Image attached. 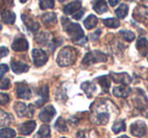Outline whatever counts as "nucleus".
I'll list each match as a JSON object with an SVG mask.
<instances>
[{"mask_svg":"<svg viewBox=\"0 0 148 138\" xmlns=\"http://www.w3.org/2000/svg\"><path fill=\"white\" fill-rule=\"evenodd\" d=\"M1 18L5 23L7 24H13L15 22L16 15L9 9H4L1 11Z\"/></svg>","mask_w":148,"mask_h":138,"instance_id":"17","label":"nucleus"},{"mask_svg":"<svg viewBox=\"0 0 148 138\" xmlns=\"http://www.w3.org/2000/svg\"><path fill=\"white\" fill-rule=\"evenodd\" d=\"M104 24L108 27L111 28H117L119 25H120V22H119L118 19L116 18H106V19L103 20Z\"/></svg>","mask_w":148,"mask_h":138,"instance_id":"33","label":"nucleus"},{"mask_svg":"<svg viewBox=\"0 0 148 138\" xmlns=\"http://www.w3.org/2000/svg\"><path fill=\"white\" fill-rule=\"evenodd\" d=\"M10 87V81L9 79L6 78H0V89L1 90H7Z\"/></svg>","mask_w":148,"mask_h":138,"instance_id":"36","label":"nucleus"},{"mask_svg":"<svg viewBox=\"0 0 148 138\" xmlns=\"http://www.w3.org/2000/svg\"><path fill=\"white\" fill-rule=\"evenodd\" d=\"M109 119H110V116L108 113L102 112L96 115V122H97L98 124H107Z\"/></svg>","mask_w":148,"mask_h":138,"instance_id":"31","label":"nucleus"},{"mask_svg":"<svg viewBox=\"0 0 148 138\" xmlns=\"http://www.w3.org/2000/svg\"><path fill=\"white\" fill-rule=\"evenodd\" d=\"M62 138H66V137H62Z\"/></svg>","mask_w":148,"mask_h":138,"instance_id":"49","label":"nucleus"},{"mask_svg":"<svg viewBox=\"0 0 148 138\" xmlns=\"http://www.w3.org/2000/svg\"><path fill=\"white\" fill-rule=\"evenodd\" d=\"M147 60H148V58H147Z\"/></svg>","mask_w":148,"mask_h":138,"instance_id":"50","label":"nucleus"},{"mask_svg":"<svg viewBox=\"0 0 148 138\" xmlns=\"http://www.w3.org/2000/svg\"><path fill=\"white\" fill-rule=\"evenodd\" d=\"M36 127V122L33 120L27 121V122L22 123L19 126V132L21 133L22 135H29L33 132V130Z\"/></svg>","mask_w":148,"mask_h":138,"instance_id":"9","label":"nucleus"},{"mask_svg":"<svg viewBox=\"0 0 148 138\" xmlns=\"http://www.w3.org/2000/svg\"><path fill=\"white\" fill-rule=\"evenodd\" d=\"M39 7L43 10L53 8L55 7V1L53 0H39Z\"/></svg>","mask_w":148,"mask_h":138,"instance_id":"34","label":"nucleus"},{"mask_svg":"<svg viewBox=\"0 0 148 138\" xmlns=\"http://www.w3.org/2000/svg\"><path fill=\"white\" fill-rule=\"evenodd\" d=\"M120 1L121 0H109V3L111 6H116Z\"/></svg>","mask_w":148,"mask_h":138,"instance_id":"44","label":"nucleus"},{"mask_svg":"<svg viewBox=\"0 0 148 138\" xmlns=\"http://www.w3.org/2000/svg\"><path fill=\"white\" fill-rule=\"evenodd\" d=\"M34 138H51V128L49 125H42L39 128L38 132L35 134Z\"/></svg>","mask_w":148,"mask_h":138,"instance_id":"23","label":"nucleus"},{"mask_svg":"<svg viewBox=\"0 0 148 138\" xmlns=\"http://www.w3.org/2000/svg\"><path fill=\"white\" fill-rule=\"evenodd\" d=\"M120 34L122 35L123 38L126 39L127 41H132L133 39L135 38L134 32H132V31H130V30H121Z\"/></svg>","mask_w":148,"mask_h":138,"instance_id":"35","label":"nucleus"},{"mask_svg":"<svg viewBox=\"0 0 148 138\" xmlns=\"http://www.w3.org/2000/svg\"><path fill=\"white\" fill-rule=\"evenodd\" d=\"M10 101V98L7 94L0 93V105H6Z\"/></svg>","mask_w":148,"mask_h":138,"instance_id":"37","label":"nucleus"},{"mask_svg":"<svg viewBox=\"0 0 148 138\" xmlns=\"http://www.w3.org/2000/svg\"><path fill=\"white\" fill-rule=\"evenodd\" d=\"M55 128L57 129L60 132H66L68 131V125H66V122L64 121V119L62 117H59L58 120L56 121L55 124Z\"/></svg>","mask_w":148,"mask_h":138,"instance_id":"26","label":"nucleus"},{"mask_svg":"<svg viewBox=\"0 0 148 138\" xmlns=\"http://www.w3.org/2000/svg\"><path fill=\"white\" fill-rule=\"evenodd\" d=\"M56 113L57 112H56V109L53 108V106H51V105L47 106V107L43 108V109L40 111V113H39V119H40L42 122L47 123L55 117Z\"/></svg>","mask_w":148,"mask_h":138,"instance_id":"8","label":"nucleus"},{"mask_svg":"<svg viewBox=\"0 0 148 138\" xmlns=\"http://www.w3.org/2000/svg\"><path fill=\"white\" fill-rule=\"evenodd\" d=\"M11 6L12 5V0H0V6Z\"/></svg>","mask_w":148,"mask_h":138,"instance_id":"41","label":"nucleus"},{"mask_svg":"<svg viewBox=\"0 0 148 138\" xmlns=\"http://www.w3.org/2000/svg\"><path fill=\"white\" fill-rule=\"evenodd\" d=\"M38 95L40 96V99L35 102V105H36L37 107H41V106L45 105V103H47V102L49 101V87H47V85L42 86V87L39 89Z\"/></svg>","mask_w":148,"mask_h":138,"instance_id":"11","label":"nucleus"},{"mask_svg":"<svg viewBox=\"0 0 148 138\" xmlns=\"http://www.w3.org/2000/svg\"><path fill=\"white\" fill-rule=\"evenodd\" d=\"M16 94H17V97L20 99H25L28 100L31 98V90L28 87V85L26 83H18L16 84Z\"/></svg>","mask_w":148,"mask_h":138,"instance_id":"6","label":"nucleus"},{"mask_svg":"<svg viewBox=\"0 0 148 138\" xmlns=\"http://www.w3.org/2000/svg\"><path fill=\"white\" fill-rule=\"evenodd\" d=\"M62 23L64 26V30L72 37V41L75 43L84 37V31L78 23H74L66 17L62 18Z\"/></svg>","mask_w":148,"mask_h":138,"instance_id":"2","label":"nucleus"},{"mask_svg":"<svg viewBox=\"0 0 148 138\" xmlns=\"http://www.w3.org/2000/svg\"><path fill=\"white\" fill-rule=\"evenodd\" d=\"M19 138H21V137H19Z\"/></svg>","mask_w":148,"mask_h":138,"instance_id":"51","label":"nucleus"},{"mask_svg":"<svg viewBox=\"0 0 148 138\" xmlns=\"http://www.w3.org/2000/svg\"><path fill=\"white\" fill-rule=\"evenodd\" d=\"M2 28V25H1V24H0V29H1Z\"/></svg>","mask_w":148,"mask_h":138,"instance_id":"47","label":"nucleus"},{"mask_svg":"<svg viewBox=\"0 0 148 138\" xmlns=\"http://www.w3.org/2000/svg\"><path fill=\"white\" fill-rule=\"evenodd\" d=\"M81 88L84 90L85 93L87 94V96H88L89 98L92 97V94H93L94 92H95V90H96L95 85H94V84H92V83H90V82L83 83L82 86H81Z\"/></svg>","mask_w":148,"mask_h":138,"instance_id":"28","label":"nucleus"},{"mask_svg":"<svg viewBox=\"0 0 148 138\" xmlns=\"http://www.w3.org/2000/svg\"><path fill=\"white\" fill-rule=\"evenodd\" d=\"M77 56H78V53L76 49L72 47H66L60 51L57 58V62L60 67L71 66L76 62Z\"/></svg>","mask_w":148,"mask_h":138,"instance_id":"1","label":"nucleus"},{"mask_svg":"<svg viewBox=\"0 0 148 138\" xmlns=\"http://www.w3.org/2000/svg\"><path fill=\"white\" fill-rule=\"evenodd\" d=\"M16 136V132L11 128L0 129V137L1 138H14Z\"/></svg>","mask_w":148,"mask_h":138,"instance_id":"30","label":"nucleus"},{"mask_svg":"<svg viewBox=\"0 0 148 138\" xmlns=\"http://www.w3.org/2000/svg\"><path fill=\"white\" fill-rule=\"evenodd\" d=\"M98 23V18L95 15H89L86 18V20L84 21V24L86 26L87 29H92L94 28Z\"/></svg>","mask_w":148,"mask_h":138,"instance_id":"27","label":"nucleus"},{"mask_svg":"<svg viewBox=\"0 0 148 138\" xmlns=\"http://www.w3.org/2000/svg\"><path fill=\"white\" fill-rule=\"evenodd\" d=\"M60 2H62V1H64V0H60Z\"/></svg>","mask_w":148,"mask_h":138,"instance_id":"48","label":"nucleus"},{"mask_svg":"<svg viewBox=\"0 0 148 138\" xmlns=\"http://www.w3.org/2000/svg\"><path fill=\"white\" fill-rule=\"evenodd\" d=\"M29 67L26 64L21 62H15V60H12L11 62V70L13 71L15 74H22V73H25L28 71Z\"/></svg>","mask_w":148,"mask_h":138,"instance_id":"15","label":"nucleus"},{"mask_svg":"<svg viewBox=\"0 0 148 138\" xmlns=\"http://www.w3.org/2000/svg\"><path fill=\"white\" fill-rule=\"evenodd\" d=\"M36 41L39 43V45H49L51 43V34L47 32H40L38 35L36 36Z\"/></svg>","mask_w":148,"mask_h":138,"instance_id":"25","label":"nucleus"},{"mask_svg":"<svg viewBox=\"0 0 148 138\" xmlns=\"http://www.w3.org/2000/svg\"><path fill=\"white\" fill-rule=\"evenodd\" d=\"M9 54V51H8L7 47H0V58H4Z\"/></svg>","mask_w":148,"mask_h":138,"instance_id":"39","label":"nucleus"},{"mask_svg":"<svg viewBox=\"0 0 148 138\" xmlns=\"http://www.w3.org/2000/svg\"><path fill=\"white\" fill-rule=\"evenodd\" d=\"M34 106L33 104H30V105L26 106L24 103L22 102H16L14 104V110L17 113V115L19 117H24V116H28L31 117L34 113Z\"/></svg>","mask_w":148,"mask_h":138,"instance_id":"4","label":"nucleus"},{"mask_svg":"<svg viewBox=\"0 0 148 138\" xmlns=\"http://www.w3.org/2000/svg\"><path fill=\"white\" fill-rule=\"evenodd\" d=\"M129 7L126 4H121L120 6L116 9V15L118 16V18H125L127 16V13H128Z\"/></svg>","mask_w":148,"mask_h":138,"instance_id":"29","label":"nucleus"},{"mask_svg":"<svg viewBox=\"0 0 148 138\" xmlns=\"http://www.w3.org/2000/svg\"><path fill=\"white\" fill-rule=\"evenodd\" d=\"M131 92V89L126 85L123 86H118V87H115L113 89V94L115 97L118 98H126L129 96Z\"/></svg>","mask_w":148,"mask_h":138,"instance_id":"14","label":"nucleus"},{"mask_svg":"<svg viewBox=\"0 0 148 138\" xmlns=\"http://www.w3.org/2000/svg\"><path fill=\"white\" fill-rule=\"evenodd\" d=\"M93 8L97 13L103 14L104 12H106L108 10V5L105 0H96L93 5Z\"/></svg>","mask_w":148,"mask_h":138,"instance_id":"22","label":"nucleus"},{"mask_svg":"<svg viewBox=\"0 0 148 138\" xmlns=\"http://www.w3.org/2000/svg\"><path fill=\"white\" fill-rule=\"evenodd\" d=\"M41 20H42V22L45 24V25L51 26V25H53V24L57 23L58 18H57L56 13H53V12H49V13H45L41 16Z\"/></svg>","mask_w":148,"mask_h":138,"instance_id":"19","label":"nucleus"},{"mask_svg":"<svg viewBox=\"0 0 148 138\" xmlns=\"http://www.w3.org/2000/svg\"><path fill=\"white\" fill-rule=\"evenodd\" d=\"M118 138H129V137L126 136V135H123V136H120V137H118Z\"/></svg>","mask_w":148,"mask_h":138,"instance_id":"46","label":"nucleus"},{"mask_svg":"<svg viewBox=\"0 0 148 138\" xmlns=\"http://www.w3.org/2000/svg\"><path fill=\"white\" fill-rule=\"evenodd\" d=\"M111 78L113 79L114 82L122 83V84H124V85H128V84L131 82V78L126 73H121V74H114V73H112Z\"/></svg>","mask_w":148,"mask_h":138,"instance_id":"16","label":"nucleus"},{"mask_svg":"<svg viewBox=\"0 0 148 138\" xmlns=\"http://www.w3.org/2000/svg\"><path fill=\"white\" fill-rule=\"evenodd\" d=\"M81 7H82V2H81V0H75V1L71 2L68 5L64 6V12L66 15H70V14H73L78 11V10H80Z\"/></svg>","mask_w":148,"mask_h":138,"instance_id":"12","label":"nucleus"},{"mask_svg":"<svg viewBox=\"0 0 148 138\" xmlns=\"http://www.w3.org/2000/svg\"><path fill=\"white\" fill-rule=\"evenodd\" d=\"M13 122L11 114L0 109V126H7Z\"/></svg>","mask_w":148,"mask_h":138,"instance_id":"21","label":"nucleus"},{"mask_svg":"<svg viewBox=\"0 0 148 138\" xmlns=\"http://www.w3.org/2000/svg\"><path fill=\"white\" fill-rule=\"evenodd\" d=\"M28 0H20V2H21V3H25V2H27Z\"/></svg>","mask_w":148,"mask_h":138,"instance_id":"45","label":"nucleus"},{"mask_svg":"<svg viewBox=\"0 0 148 138\" xmlns=\"http://www.w3.org/2000/svg\"><path fill=\"white\" fill-rule=\"evenodd\" d=\"M12 49L15 51H26L28 49V43L25 38H16L12 43Z\"/></svg>","mask_w":148,"mask_h":138,"instance_id":"10","label":"nucleus"},{"mask_svg":"<svg viewBox=\"0 0 148 138\" xmlns=\"http://www.w3.org/2000/svg\"><path fill=\"white\" fill-rule=\"evenodd\" d=\"M100 33H101V30H100V29H99V30H97L95 33H93V34L91 35V38L93 39V41H96V39H97L98 37H99Z\"/></svg>","mask_w":148,"mask_h":138,"instance_id":"42","label":"nucleus"},{"mask_svg":"<svg viewBox=\"0 0 148 138\" xmlns=\"http://www.w3.org/2000/svg\"><path fill=\"white\" fill-rule=\"evenodd\" d=\"M32 58L35 66L41 67L47 62V55L41 49H35L32 51Z\"/></svg>","mask_w":148,"mask_h":138,"instance_id":"7","label":"nucleus"},{"mask_svg":"<svg viewBox=\"0 0 148 138\" xmlns=\"http://www.w3.org/2000/svg\"><path fill=\"white\" fill-rule=\"evenodd\" d=\"M84 13H85L84 10H80V11H78L77 13H74V15H73V18H74V19H76V20L81 19V18H82V16L84 15Z\"/></svg>","mask_w":148,"mask_h":138,"instance_id":"40","label":"nucleus"},{"mask_svg":"<svg viewBox=\"0 0 148 138\" xmlns=\"http://www.w3.org/2000/svg\"><path fill=\"white\" fill-rule=\"evenodd\" d=\"M22 20H23L24 24L26 25V27L29 29L30 31H32V32H36L37 30H38L39 28V24L37 23L36 21H34L33 19H31V18L27 17V16L25 15H22Z\"/></svg>","mask_w":148,"mask_h":138,"instance_id":"20","label":"nucleus"},{"mask_svg":"<svg viewBox=\"0 0 148 138\" xmlns=\"http://www.w3.org/2000/svg\"><path fill=\"white\" fill-rule=\"evenodd\" d=\"M136 47L141 56H146L148 54V41L145 37H141L137 41Z\"/></svg>","mask_w":148,"mask_h":138,"instance_id":"18","label":"nucleus"},{"mask_svg":"<svg viewBox=\"0 0 148 138\" xmlns=\"http://www.w3.org/2000/svg\"><path fill=\"white\" fill-rule=\"evenodd\" d=\"M133 17L137 18L140 21H143L144 23L148 22V7H145V6L138 7L135 13H133Z\"/></svg>","mask_w":148,"mask_h":138,"instance_id":"13","label":"nucleus"},{"mask_svg":"<svg viewBox=\"0 0 148 138\" xmlns=\"http://www.w3.org/2000/svg\"><path fill=\"white\" fill-rule=\"evenodd\" d=\"M107 60V56L105 54L101 53L99 51H92V53H88L83 58V64L90 66V65H93L95 62H106Z\"/></svg>","mask_w":148,"mask_h":138,"instance_id":"3","label":"nucleus"},{"mask_svg":"<svg viewBox=\"0 0 148 138\" xmlns=\"http://www.w3.org/2000/svg\"><path fill=\"white\" fill-rule=\"evenodd\" d=\"M77 138H88V137H87L86 132H84V131H79L78 134H77Z\"/></svg>","mask_w":148,"mask_h":138,"instance_id":"43","label":"nucleus"},{"mask_svg":"<svg viewBox=\"0 0 148 138\" xmlns=\"http://www.w3.org/2000/svg\"><path fill=\"white\" fill-rule=\"evenodd\" d=\"M8 70H9V68H8L7 65H0V78H2V76H3L5 73L8 72Z\"/></svg>","mask_w":148,"mask_h":138,"instance_id":"38","label":"nucleus"},{"mask_svg":"<svg viewBox=\"0 0 148 138\" xmlns=\"http://www.w3.org/2000/svg\"><path fill=\"white\" fill-rule=\"evenodd\" d=\"M98 82L100 83L101 85L102 89L105 93H107L110 89V86H111V80H110V77L109 76H103V77H100L98 78Z\"/></svg>","mask_w":148,"mask_h":138,"instance_id":"24","label":"nucleus"},{"mask_svg":"<svg viewBox=\"0 0 148 138\" xmlns=\"http://www.w3.org/2000/svg\"><path fill=\"white\" fill-rule=\"evenodd\" d=\"M112 130H113L114 133H119L122 132V131L126 130V124L123 120L121 121H117V122L114 123L113 127H112Z\"/></svg>","mask_w":148,"mask_h":138,"instance_id":"32","label":"nucleus"},{"mask_svg":"<svg viewBox=\"0 0 148 138\" xmlns=\"http://www.w3.org/2000/svg\"><path fill=\"white\" fill-rule=\"evenodd\" d=\"M130 131H131V134L134 135L135 137H143L147 133V127L145 125V123L137 121V122L131 124Z\"/></svg>","mask_w":148,"mask_h":138,"instance_id":"5","label":"nucleus"}]
</instances>
